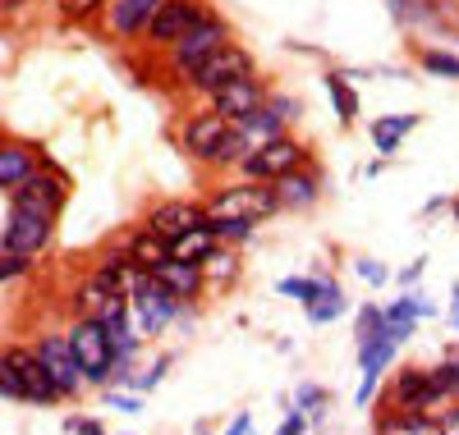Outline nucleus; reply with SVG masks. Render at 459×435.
Here are the masks:
<instances>
[{"instance_id":"9d476101","label":"nucleus","mask_w":459,"mask_h":435,"mask_svg":"<svg viewBox=\"0 0 459 435\" xmlns=\"http://www.w3.org/2000/svg\"><path fill=\"white\" fill-rule=\"evenodd\" d=\"M37 358H42V367H47V376L56 380V389L60 394H74L83 385V367L74 362V353H69V339H42L32 348Z\"/></svg>"},{"instance_id":"a211bd4d","label":"nucleus","mask_w":459,"mask_h":435,"mask_svg":"<svg viewBox=\"0 0 459 435\" xmlns=\"http://www.w3.org/2000/svg\"><path fill=\"white\" fill-rule=\"evenodd\" d=\"M166 257H170V243L161 239V234H152V229H143L138 239L129 243V261H134V266H143L147 275L157 270V266H161Z\"/></svg>"},{"instance_id":"f3484780","label":"nucleus","mask_w":459,"mask_h":435,"mask_svg":"<svg viewBox=\"0 0 459 435\" xmlns=\"http://www.w3.org/2000/svg\"><path fill=\"white\" fill-rule=\"evenodd\" d=\"M216 252V229H212V220H203V225H194V229H184L179 239H170V257H179V261H207Z\"/></svg>"},{"instance_id":"4468645a","label":"nucleus","mask_w":459,"mask_h":435,"mask_svg":"<svg viewBox=\"0 0 459 435\" xmlns=\"http://www.w3.org/2000/svg\"><path fill=\"white\" fill-rule=\"evenodd\" d=\"M441 399V389H437V380H432V371H400V380H395V404L404 408V413H423V408H432Z\"/></svg>"},{"instance_id":"f704fd0d","label":"nucleus","mask_w":459,"mask_h":435,"mask_svg":"<svg viewBox=\"0 0 459 435\" xmlns=\"http://www.w3.org/2000/svg\"><path fill=\"white\" fill-rule=\"evenodd\" d=\"M281 435H303V417H299V413H290V417H285V426H281Z\"/></svg>"},{"instance_id":"0eeeda50","label":"nucleus","mask_w":459,"mask_h":435,"mask_svg":"<svg viewBox=\"0 0 459 435\" xmlns=\"http://www.w3.org/2000/svg\"><path fill=\"white\" fill-rule=\"evenodd\" d=\"M225 47V23L221 19H203L194 32H188V37H179V42H175V69L184 73V78H194V69L212 55V51H221Z\"/></svg>"},{"instance_id":"f257e3e1","label":"nucleus","mask_w":459,"mask_h":435,"mask_svg":"<svg viewBox=\"0 0 459 435\" xmlns=\"http://www.w3.org/2000/svg\"><path fill=\"white\" fill-rule=\"evenodd\" d=\"M281 207L276 188H266L262 179L253 183H235V188H221L212 202H207V220H235V225H257Z\"/></svg>"},{"instance_id":"6ab92c4d","label":"nucleus","mask_w":459,"mask_h":435,"mask_svg":"<svg viewBox=\"0 0 459 435\" xmlns=\"http://www.w3.org/2000/svg\"><path fill=\"white\" fill-rule=\"evenodd\" d=\"M157 5L161 0H120V5L110 10V28L115 32H138V28H147L152 14H157Z\"/></svg>"},{"instance_id":"2f4dec72","label":"nucleus","mask_w":459,"mask_h":435,"mask_svg":"<svg viewBox=\"0 0 459 435\" xmlns=\"http://www.w3.org/2000/svg\"><path fill=\"white\" fill-rule=\"evenodd\" d=\"M299 404H326V394H322L317 385H303V389H299Z\"/></svg>"},{"instance_id":"20e7f679","label":"nucleus","mask_w":459,"mask_h":435,"mask_svg":"<svg viewBox=\"0 0 459 435\" xmlns=\"http://www.w3.org/2000/svg\"><path fill=\"white\" fill-rule=\"evenodd\" d=\"M203 19H207V10L198 5V0H161L157 14L147 19V37L161 42V47H175L179 37H188Z\"/></svg>"},{"instance_id":"58836bf2","label":"nucleus","mask_w":459,"mask_h":435,"mask_svg":"<svg viewBox=\"0 0 459 435\" xmlns=\"http://www.w3.org/2000/svg\"><path fill=\"white\" fill-rule=\"evenodd\" d=\"M455 321H459V285H455Z\"/></svg>"},{"instance_id":"6e6552de","label":"nucleus","mask_w":459,"mask_h":435,"mask_svg":"<svg viewBox=\"0 0 459 435\" xmlns=\"http://www.w3.org/2000/svg\"><path fill=\"white\" fill-rule=\"evenodd\" d=\"M129 303L138 307V326H143L147 335L157 330V326H166L170 316H175V307H179V298H175L170 289H161V285H157V275H147V280H138Z\"/></svg>"},{"instance_id":"2eb2a0df","label":"nucleus","mask_w":459,"mask_h":435,"mask_svg":"<svg viewBox=\"0 0 459 435\" xmlns=\"http://www.w3.org/2000/svg\"><path fill=\"white\" fill-rule=\"evenodd\" d=\"M152 275H157V285H161V289H170L175 298H194V294L203 289V261H179V257H166Z\"/></svg>"},{"instance_id":"c756f323","label":"nucleus","mask_w":459,"mask_h":435,"mask_svg":"<svg viewBox=\"0 0 459 435\" xmlns=\"http://www.w3.org/2000/svg\"><path fill=\"white\" fill-rule=\"evenodd\" d=\"M423 64H428L432 73H446V78H459V60H455V55H441V51H432V55H428Z\"/></svg>"},{"instance_id":"f8f14e48","label":"nucleus","mask_w":459,"mask_h":435,"mask_svg":"<svg viewBox=\"0 0 459 435\" xmlns=\"http://www.w3.org/2000/svg\"><path fill=\"white\" fill-rule=\"evenodd\" d=\"M225 138H230V120L212 110V115L188 120V129H184V151L198 156V161H216V151H221Z\"/></svg>"},{"instance_id":"b1692460","label":"nucleus","mask_w":459,"mask_h":435,"mask_svg":"<svg viewBox=\"0 0 459 435\" xmlns=\"http://www.w3.org/2000/svg\"><path fill=\"white\" fill-rule=\"evenodd\" d=\"M326 88H331V101H335V110H340V124H354V115H359V97L350 92V83H344L340 73H331V78H326Z\"/></svg>"},{"instance_id":"bb28decb","label":"nucleus","mask_w":459,"mask_h":435,"mask_svg":"<svg viewBox=\"0 0 459 435\" xmlns=\"http://www.w3.org/2000/svg\"><path fill=\"white\" fill-rule=\"evenodd\" d=\"M432 380H437V389H441V399H446V394H450V399H459V362L437 367V371H432Z\"/></svg>"},{"instance_id":"393cba45","label":"nucleus","mask_w":459,"mask_h":435,"mask_svg":"<svg viewBox=\"0 0 459 435\" xmlns=\"http://www.w3.org/2000/svg\"><path fill=\"white\" fill-rule=\"evenodd\" d=\"M381 435H441V426H432L423 413H404V417L381 426Z\"/></svg>"},{"instance_id":"72a5a7b5","label":"nucleus","mask_w":459,"mask_h":435,"mask_svg":"<svg viewBox=\"0 0 459 435\" xmlns=\"http://www.w3.org/2000/svg\"><path fill=\"white\" fill-rule=\"evenodd\" d=\"M359 275H363V280H386V270L372 266V261H359Z\"/></svg>"},{"instance_id":"473e14b6","label":"nucleus","mask_w":459,"mask_h":435,"mask_svg":"<svg viewBox=\"0 0 459 435\" xmlns=\"http://www.w3.org/2000/svg\"><path fill=\"white\" fill-rule=\"evenodd\" d=\"M97 5H101V0H65L69 14H88V10H97Z\"/></svg>"},{"instance_id":"ddd939ff","label":"nucleus","mask_w":459,"mask_h":435,"mask_svg":"<svg viewBox=\"0 0 459 435\" xmlns=\"http://www.w3.org/2000/svg\"><path fill=\"white\" fill-rule=\"evenodd\" d=\"M47 239H51V220H47V216L10 211V225H5V252H14V257H32Z\"/></svg>"},{"instance_id":"cd10ccee","label":"nucleus","mask_w":459,"mask_h":435,"mask_svg":"<svg viewBox=\"0 0 459 435\" xmlns=\"http://www.w3.org/2000/svg\"><path fill=\"white\" fill-rule=\"evenodd\" d=\"M317 289H322V280H281V294H290V298H299L303 307H308V303L317 298Z\"/></svg>"},{"instance_id":"dca6fc26","label":"nucleus","mask_w":459,"mask_h":435,"mask_svg":"<svg viewBox=\"0 0 459 435\" xmlns=\"http://www.w3.org/2000/svg\"><path fill=\"white\" fill-rule=\"evenodd\" d=\"M203 220H207V211H203V207H188V202H166V207L152 211L147 229H152V234H161V239L170 243V239H179L184 229H194V225H203Z\"/></svg>"},{"instance_id":"5701e85b","label":"nucleus","mask_w":459,"mask_h":435,"mask_svg":"<svg viewBox=\"0 0 459 435\" xmlns=\"http://www.w3.org/2000/svg\"><path fill=\"white\" fill-rule=\"evenodd\" d=\"M303 311H308V316H313V321H317V326H326V321H335V316L344 311V294H340V285H331V280H322V289H317V298H313L308 307H303Z\"/></svg>"},{"instance_id":"4c0bfd02","label":"nucleus","mask_w":459,"mask_h":435,"mask_svg":"<svg viewBox=\"0 0 459 435\" xmlns=\"http://www.w3.org/2000/svg\"><path fill=\"white\" fill-rule=\"evenodd\" d=\"M248 426H253V422H248V413H239V417H235V426H230L225 435H248Z\"/></svg>"},{"instance_id":"7ed1b4c3","label":"nucleus","mask_w":459,"mask_h":435,"mask_svg":"<svg viewBox=\"0 0 459 435\" xmlns=\"http://www.w3.org/2000/svg\"><path fill=\"white\" fill-rule=\"evenodd\" d=\"M235 78H253V55L244 51V47H221V51H212L198 69H194V78H188V83H194L198 92H221L225 83H235Z\"/></svg>"},{"instance_id":"c85d7f7f","label":"nucleus","mask_w":459,"mask_h":435,"mask_svg":"<svg viewBox=\"0 0 459 435\" xmlns=\"http://www.w3.org/2000/svg\"><path fill=\"white\" fill-rule=\"evenodd\" d=\"M203 275H212V280H230V275H235V257L212 252V257L203 261Z\"/></svg>"},{"instance_id":"412c9836","label":"nucleus","mask_w":459,"mask_h":435,"mask_svg":"<svg viewBox=\"0 0 459 435\" xmlns=\"http://www.w3.org/2000/svg\"><path fill=\"white\" fill-rule=\"evenodd\" d=\"M276 197H281V207H308L313 197H317V183L290 170V175H281V179H276Z\"/></svg>"},{"instance_id":"1a4fd4ad","label":"nucleus","mask_w":459,"mask_h":435,"mask_svg":"<svg viewBox=\"0 0 459 435\" xmlns=\"http://www.w3.org/2000/svg\"><path fill=\"white\" fill-rule=\"evenodd\" d=\"M60 202H65V188L51 175H28L14 188V211H32V216H47L51 220L60 211Z\"/></svg>"},{"instance_id":"a878e982","label":"nucleus","mask_w":459,"mask_h":435,"mask_svg":"<svg viewBox=\"0 0 459 435\" xmlns=\"http://www.w3.org/2000/svg\"><path fill=\"white\" fill-rule=\"evenodd\" d=\"M413 321H418V307H413V298H404V303H395V307L386 311V330L395 335V344H400L404 335H413Z\"/></svg>"},{"instance_id":"9b49d317","label":"nucleus","mask_w":459,"mask_h":435,"mask_svg":"<svg viewBox=\"0 0 459 435\" xmlns=\"http://www.w3.org/2000/svg\"><path fill=\"white\" fill-rule=\"evenodd\" d=\"M212 110L225 115L230 124L248 120V115L262 110V88L253 83V78H235V83H225L221 92H212Z\"/></svg>"},{"instance_id":"4be33fe9","label":"nucleus","mask_w":459,"mask_h":435,"mask_svg":"<svg viewBox=\"0 0 459 435\" xmlns=\"http://www.w3.org/2000/svg\"><path fill=\"white\" fill-rule=\"evenodd\" d=\"M413 124H418V115H391V120H377V124H372V142H377V151H395L400 138H404Z\"/></svg>"},{"instance_id":"c9c22d12","label":"nucleus","mask_w":459,"mask_h":435,"mask_svg":"<svg viewBox=\"0 0 459 435\" xmlns=\"http://www.w3.org/2000/svg\"><path fill=\"white\" fill-rule=\"evenodd\" d=\"M69 431H74V435H101L97 422H69Z\"/></svg>"},{"instance_id":"f03ea898","label":"nucleus","mask_w":459,"mask_h":435,"mask_svg":"<svg viewBox=\"0 0 459 435\" xmlns=\"http://www.w3.org/2000/svg\"><path fill=\"white\" fill-rule=\"evenodd\" d=\"M69 353H74V362L83 367L88 380H106L110 376V362H115V344L106 335L101 321H79L69 330Z\"/></svg>"},{"instance_id":"423d86ee","label":"nucleus","mask_w":459,"mask_h":435,"mask_svg":"<svg viewBox=\"0 0 459 435\" xmlns=\"http://www.w3.org/2000/svg\"><path fill=\"white\" fill-rule=\"evenodd\" d=\"M299 161H303V147L281 133V138H272V142H262L248 161H244V170H248L253 179H262V183H276L281 175L299 170Z\"/></svg>"},{"instance_id":"7c9ffc66","label":"nucleus","mask_w":459,"mask_h":435,"mask_svg":"<svg viewBox=\"0 0 459 435\" xmlns=\"http://www.w3.org/2000/svg\"><path fill=\"white\" fill-rule=\"evenodd\" d=\"M28 261L23 257H14V252H5V257H0V280H5V275H19Z\"/></svg>"},{"instance_id":"e433bc0d","label":"nucleus","mask_w":459,"mask_h":435,"mask_svg":"<svg viewBox=\"0 0 459 435\" xmlns=\"http://www.w3.org/2000/svg\"><path fill=\"white\" fill-rule=\"evenodd\" d=\"M441 435H459V408H455V413H446V422H441Z\"/></svg>"},{"instance_id":"39448f33","label":"nucleus","mask_w":459,"mask_h":435,"mask_svg":"<svg viewBox=\"0 0 459 435\" xmlns=\"http://www.w3.org/2000/svg\"><path fill=\"white\" fill-rule=\"evenodd\" d=\"M0 367H5L14 380H19V394L23 399H32V404H51L56 399V380L47 376V367H42V358L37 353H23V348H10L5 358H0Z\"/></svg>"},{"instance_id":"aec40b11","label":"nucleus","mask_w":459,"mask_h":435,"mask_svg":"<svg viewBox=\"0 0 459 435\" xmlns=\"http://www.w3.org/2000/svg\"><path fill=\"white\" fill-rule=\"evenodd\" d=\"M28 175H32V156L23 147L0 142V188H19Z\"/></svg>"}]
</instances>
